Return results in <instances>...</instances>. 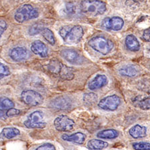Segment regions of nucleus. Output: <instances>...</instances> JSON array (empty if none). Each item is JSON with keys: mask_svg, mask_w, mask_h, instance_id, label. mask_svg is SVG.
<instances>
[{"mask_svg": "<svg viewBox=\"0 0 150 150\" xmlns=\"http://www.w3.org/2000/svg\"><path fill=\"white\" fill-rule=\"evenodd\" d=\"M121 99L117 95L110 96L103 98L98 103L99 108L103 110L115 111L121 104Z\"/></svg>", "mask_w": 150, "mask_h": 150, "instance_id": "1a4fd4ad", "label": "nucleus"}, {"mask_svg": "<svg viewBox=\"0 0 150 150\" xmlns=\"http://www.w3.org/2000/svg\"><path fill=\"white\" fill-rule=\"evenodd\" d=\"M35 150H55V147L52 144L47 143L38 146Z\"/></svg>", "mask_w": 150, "mask_h": 150, "instance_id": "c756f323", "label": "nucleus"}, {"mask_svg": "<svg viewBox=\"0 0 150 150\" xmlns=\"http://www.w3.org/2000/svg\"><path fill=\"white\" fill-rule=\"evenodd\" d=\"M61 56L70 64H79L82 61L78 53L71 49H64L62 50Z\"/></svg>", "mask_w": 150, "mask_h": 150, "instance_id": "f8f14e48", "label": "nucleus"}, {"mask_svg": "<svg viewBox=\"0 0 150 150\" xmlns=\"http://www.w3.org/2000/svg\"><path fill=\"white\" fill-rule=\"evenodd\" d=\"M9 56L13 61L21 62L30 57V53L24 47H16L11 50Z\"/></svg>", "mask_w": 150, "mask_h": 150, "instance_id": "9b49d317", "label": "nucleus"}, {"mask_svg": "<svg viewBox=\"0 0 150 150\" xmlns=\"http://www.w3.org/2000/svg\"><path fill=\"white\" fill-rule=\"evenodd\" d=\"M66 12L68 14L74 13L75 12V7L74 5L69 4L67 6H66Z\"/></svg>", "mask_w": 150, "mask_h": 150, "instance_id": "72a5a7b5", "label": "nucleus"}, {"mask_svg": "<svg viewBox=\"0 0 150 150\" xmlns=\"http://www.w3.org/2000/svg\"><path fill=\"white\" fill-rule=\"evenodd\" d=\"M15 106V104L10 99L6 97H1L0 98V109L3 110H9L13 108Z\"/></svg>", "mask_w": 150, "mask_h": 150, "instance_id": "a878e982", "label": "nucleus"}, {"mask_svg": "<svg viewBox=\"0 0 150 150\" xmlns=\"http://www.w3.org/2000/svg\"><path fill=\"white\" fill-rule=\"evenodd\" d=\"M7 28H8V24H7L6 21L4 20H0V38H1V35L6 30Z\"/></svg>", "mask_w": 150, "mask_h": 150, "instance_id": "2f4dec72", "label": "nucleus"}, {"mask_svg": "<svg viewBox=\"0 0 150 150\" xmlns=\"http://www.w3.org/2000/svg\"><path fill=\"white\" fill-rule=\"evenodd\" d=\"M43 25L40 23H35L34 25L31 26V28L29 29V33L31 35H35L36 34H38L39 33L42 32L43 30Z\"/></svg>", "mask_w": 150, "mask_h": 150, "instance_id": "cd10ccee", "label": "nucleus"}, {"mask_svg": "<svg viewBox=\"0 0 150 150\" xmlns=\"http://www.w3.org/2000/svg\"><path fill=\"white\" fill-rule=\"evenodd\" d=\"M129 134L134 139L143 138L147 135V127L139 124L135 125L129 129Z\"/></svg>", "mask_w": 150, "mask_h": 150, "instance_id": "f3484780", "label": "nucleus"}, {"mask_svg": "<svg viewBox=\"0 0 150 150\" xmlns=\"http://www.w3.org/2000/svg\"><path fill=\"white\" fill-rule=\"evenodd\" d=\"M54 125L59 132H70L74 129L75 122L66 115H60L55 118Z\"/></svg>", "mask_w": 150, "mask_h": 150, "instance_id": "6e6552de", "label": "nucleus"}, {"mask_svg": "<svg viewBox=\"0 0 150 150\" xmlns=\"http://www.w3.org/2000/svg\"><path fill=\"white\" fill-rule=\"evenodd\" d=\"M21 113L20 110H18V109H16V108H10L9 109V110L7 111L6 112V115L8 116V117H13V116H16V115H18Z\"/></svg>", "mask_w": 150, "mask_h": 150, "instance_id": "7c9ffc66", "label": "nucleus"}, {"mask_svg": "<svg viewBox=\"0 0 150 150\" xmlns=\"http://www.w3.org/2000/svg\"><path fill=\"white\" fill-rule=\"evenodd\" d=\"M62 139L64 141L69 142H73L75 144H83L86 141V136L82 132H76L75 134L67 135V134H64L62 135Z\"/></svg>", "mask_w": 150, "mask_h": 150, "instance_id": "dca6fc26", "label": "nucleus"}, {"mask_svg": "<svg viewBox=\"0 0 150 150\" xmlns=\"http://www.w3.org/2000/svg\"><path fill=\"white\" fill-rule=\"evenodd\" d=\"M20 135V131L16 127L4 128L1 132V136L4 138L12 139Z\"/></svg>", "mask_w": 150, "mask_h": 150, "instance_id": "5701e85b", "label": "nucleus"}, {"mask_svg": "<svg viewBox=\"0 0 150 150\" xmlns=\"http://www.w3.org/2000/svg\"><path fill=\"white\" fill-rule=\"evenodd\" d=\"M119 136V132L113 129H104L98 133L97 137L100 139H113Z\"/></svg>", "mask_w": 150, "mask_h": 150, "instance_id": "4be33fe9", "label": "nucleus"}, {"mask_svg": "<svg viewBox=\"0 0 150 150\" xmlns=\"http://www.w3.org/2000/svg\"><path fill=\"white\" fill-rule=\"evenodd\" d=\"M47 70L52 74L59 76L64 80H71L74 74L72 69L65 66L56 59H52L47 64Z\"/></svg>", "mask_w": 150, "mask_h": 150, "instance_id": "7ed1b4c3", "label": "nucleus"}, {"mask_svg": "<svg viewBox=\"0 0 150 150\" xmlns=\"http://www.w3.org/2000/svg\"><path fill=\"white\" fill-rule=\"evenodd\" d=\"M125 44L127 50L132 52H137L140 49V44L138 40L132 34L127 36L125 40Z\"/></svg>", "mask_w": 150, "mask_h": 150, "instance_id": "a211bd4d", "label": "nucleus"}, {"mask_svg": "<svg viewBox=\"0 0 150 150\" xmlns=\"http://www.w3.org/2000/svg\"><path fill=\"white\" fill-rule=\"evenodd\" d=\"M59 33L67 44H76L80 42L83 38V30L79 25H75L72 28L64 26L60 29Z\"/></svg>", "mask_w": 150, "mask_h": 150, "instance_id": "f03ea898", "label": "nucleus"}, {"mask_svg": "<svg viewBox=\"0 0 150 150\" xmlns=\"http://www.w3.org/2000/svg\"><path fill=\"white\" fill-rule=\"evenodd\" d=\"M132 147L135 150H149L150 145L149 142H139L132 144Z\"/></svg>", "mask_w": 150, "mask_h": 150, "instance_id": "bb28decb", "label": "nucleus"}, {"mask_svg": "<svg viewBox=\"0 0 150 150\" xmlns=\"http://www.w3.org/2000/svg\"><path fill=\"white\" fill-rule=\"evenodd\" d=\"M142 39L146 42H149V28H147L143 33Z\"/></svg>", "mask_w": 150, "mask_h": 150, "instance_id": "473e14b6", "label": "nucleus"}, {"mask_svg": "<svg viewBox=\"0 0 150 150\" xmlns=\"http://www.w3.org/2000/svg\"><path fill=\"white\" fill-rule=\"evenodd\" d=\"M132 103L135 107L143 110H149V98L139 96L135 97L132 100Z\"/></svg>", "mask_w": 150, "mask_h": 150, "instance_id": "6ab92c4d", "label": "nucleus"}, {"mask_svg": "<svg viewBox=\"0 0 150 150\" xmlns=\"http://www.w3.org/2000/svg\"><path fill=\"white\" fill-rule=\"evenodd\" d=\"M108 83V77L105 75H98L89 82L88 84V88L90 90H96V89L103 88Z\"/></svg>", "mask_w": 150, "mask_h": 150, "instance_id": "2eb2a0df", "label": "nucleus"}, {"mask_svg": "<svg viewBox=\"0 0 150 150\" xmlns=\"http://www.w3.org/2000/svg\"><path fill=\"white\" fill-rule=\"evenodd\" d=\"M139 73L138 68L136 66L129 65V66H125L119 69V74L122 76L134 77L137 76Z\"/></svg>", "mask_w": 150, "mask_h": 150, "instance_id": "aec40b11", "label": "nucleus"}, {"mask_svg": "<svg viewBox=\"0 0 150 150\" xmlns=\"http://www.w3.org/2000/svg\"><path fill=\"white\" fill-rule=\"evenodd\" d=\"M11 74L9 67L6 65L0 62V79L8 77Z\"/></svg>", "mask_w": 150, "mask_h": 150, "instance_id": "c85d7f7f", "label": "nucleus"}, {"mask_svg": "<svg viewBox=\"0 0 150 150\" xmlns=\"http://www.w3.org/2000/svg\"><path fill=\"white\" fill-rule=\"evenodd\" d=\"M39 16L38 10L30 4H25L16 11L14 18L18 23H23L26 21L37 18Z\"/></svg>", "mask_w": 150, "mask_h": 150, "instance_id": "39448f33", "label": "nucleus"}, {"mask_svg": "<svg viewBox=\"0 0 150 150\" xmlns=\"http://www.w3.org/2000/svg\"><path fill=\"white\" fill-rule=\"evenodd\" d=\"M124 25L123 19L120 17L114 16L113 18H106L101 21V25L103 29L113 31H120Z\"/></svg>", "mask_w": 150, "mask_h": 150, "instance_id": "9d476101", "label": "nucleus"}, {"mask_svg": "<svg viewBox=\"0 0 150 150\" xmlns=\"http://www.w3.org/2000/svg\"><path fill=\"white\" fill-rule=\"evenodd\" d=\"M81 11L86 16L95 17L102 15L106 11V5L100 0H82Z\"/></svg>", "mask_w": 150, "mask_h": 150, "instance_id": "f257e3e1", "label": "nucleus"}, {"mask_svg": "<svg viewBox=\"0 0 150 150\" xmlns=\"http://www.w3.org/2000/svg\"><path fill=\"white\" fill-rule=\"evenodd\" d=\"M43 114L40 111H35L30 113L24 122V125L28 129H42L46 126V122H43Z\"/></svg>", "mask_w": 150, "mask_h": 150, "instance_id": "423d86ee", "label": "nucleus"}, {"mask_svg": "<svg viewBox=\"0 0 150 150\" xmlns=\"http://www.w3.org/2000/svg\"><path fill=\"white\" fill-rule=\"evenodd\" d=\"M21 100L27 105L33 107V106L41 105L43 101V98L37 91L31 90V89H28L21 92Z\"/></svg>", "mask_w": 150, "mask_h": 150, "instance_id": "0eeeda50", "label": "nucleus"}, {"mask_svg": "<svg viewBox=\"0 0 150 150\" xmlns=\"http://www.w3.org/2000/svg\"><path fill=\"white\" fill-rule=\"evenodd\" d=\"M31 50L33 54L42 57H46L48 55L47 47L40 40H35L31 43Z\"/></svg>", "mask_w": 150, "mask_h": 150, "instance_id": "ddd939ff", "label": "nucleus"}, {"mask_svg": "<svg viewBox=\"0 0 150 150\" xmlns=\"http://www.w3.org/2000/svg\"><path fill=\"white\" fill-rule=\"evenodd\" d=\"M89 45L93 50L102 55H107L113 50V43L103 36H96L89 41Z\"/></svg>", "mask_w": 150, "mask_h": 150, "instance_id": "20e7f679", "label": "nucleus"}, {"mask_svg": "<svg viewBox=\"0 0 150 150\" xmlns=\"http://www.w3.org/2000/svg\"><path fill=\"white\" fill-rule=\"evenodd\" d=\"M4 112H3V111H2L1 109H0V118L3 117H4Z\"/></svg>", "mask_w": 150, "mask_h": 150, "instance_id": "f704fd0d", "label": "nucleus"}, {"mask_svg": "<svg viewBox=\"0 0 150 150\" xmlns=\"http://www.w3.org/2000/svg\"><path fill=\"white\" fill-rule=\"evenodd\" d=\"M42 34L43 37L47 42L50 43L51 45H54L55 43V39L54 33L52 32V30H50V29L44 28L42 31Z\"/></svg>", "mask_w": 150, "mask_h": 150, "instance_id": "393cba45", "label": "nucleus"}, {"mask_svg": "<svg viewBox=\"0 0 150 150\" xmlns=\"http://www.w3.org/2000/svg\"><path fill=\"white\" fill-rule=\"evenodd\" d=\"M51 106L52 108L59 110H68L71 106V101L69 100V98L59 97L52 100L51 102Z\"/></svg>", "mask_w": 150, "mask_h": 150, "instance_id": "4468645a", "label": "nucleus"}, {"mask_svg": "<svg viewBox=\"0 0 150 150\" xmlns=\"http://www.w3.org/2000/svg\"><path fill=\"white\" fill-rule=\"evenodd\" d=\"M83 101L86 106L91 107L98 101V96L94 93H86L84 94L83 97Z\"/></svg>", "mask_w": 150, "mask_h": 150, "instance_id": "b1692460", "label": "nucleus"}, {"mask_svg": "<svg viewBox=\"0 0 150 150\" xmlns=\"http://www.w3.org/2000/svg\"><path fill=\"white\" fill-rule=\"evenodd\" d=\"M109 146L108 143L100 139H92L88 141L87 144L88 148L90 150H102Z\"/></svg>", "mask_w": 150, "mask_h": 150, "instance_id": "412c9836", "label": "nucleus"}]
</instances>
